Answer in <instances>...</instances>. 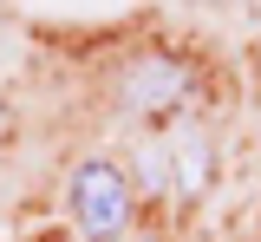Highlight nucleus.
I'll list each match as a JSON object with an SVG mask.
<instances>
[{"instance_id":"f257e3e1","label":"nucleus","mask_w":261,"mask_h":242,"mask_svg":"<svg viewBox=\"0 0 261 242\" xmlns=\"http://www.w3.org/2000/svg\"><path fill=\"white\" fill-rule=\"evenodd\" d=\"M72 216L85 236H118L130 216V183L111 164H79L72 171Z\"/></svg>"},{"instance_id":"f03ea898","label":"nucleus","mask_w":261,"mask_h":242,"mask_svg":"<svg viewBox=\"0 0 261 242\" xmlns=\"http://www.w3.org/2000/svg\"><path fill=\"white\" fill-rule=\"evenodd\" d=\"M183 92H190V72L176 66V59H137V66H130V79H124L130 111H157V105H176Z\"/></svg>"}]
</instances>
